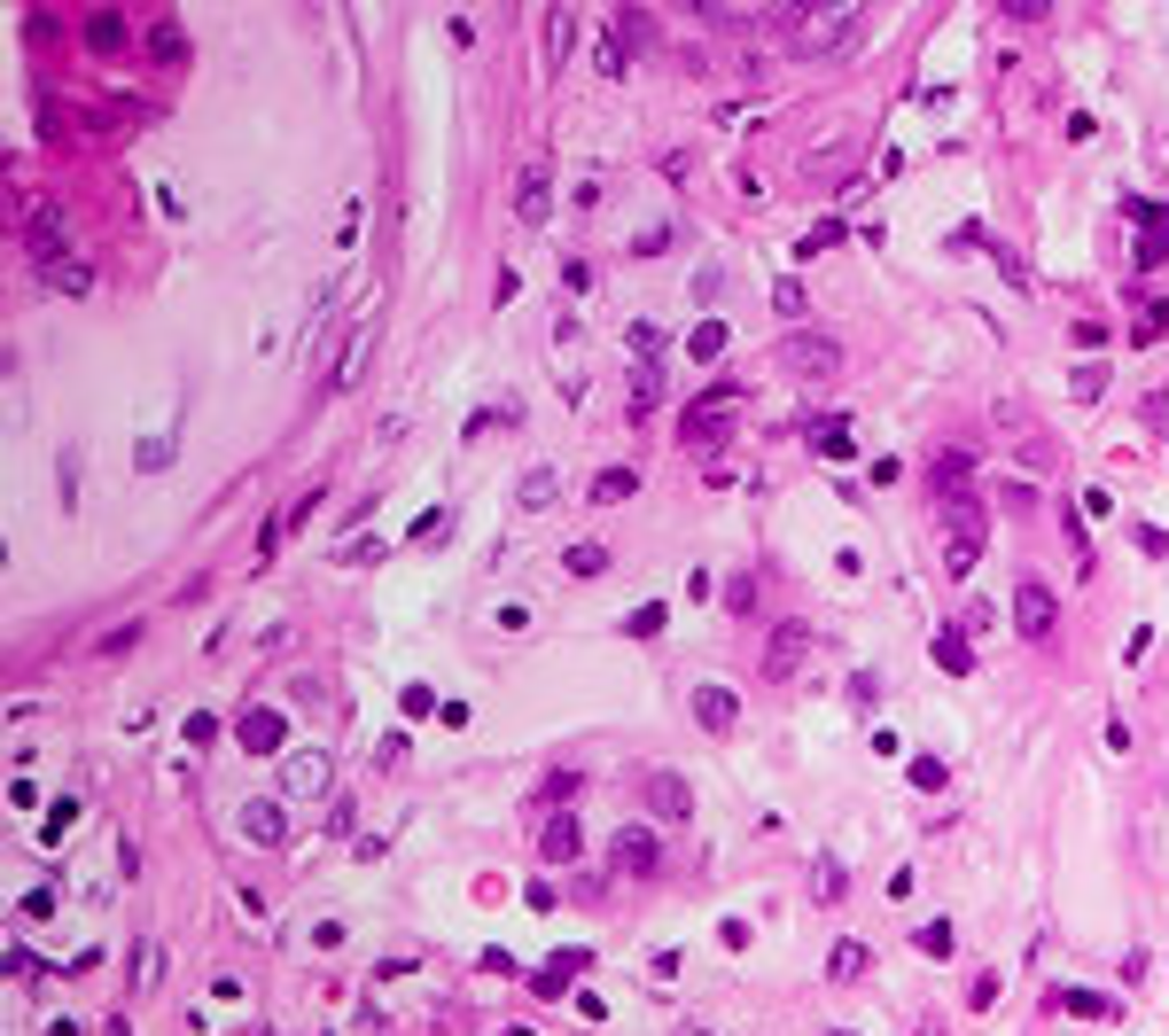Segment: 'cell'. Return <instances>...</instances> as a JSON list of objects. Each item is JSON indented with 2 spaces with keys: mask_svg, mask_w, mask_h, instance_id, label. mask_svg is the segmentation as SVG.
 <instances>
[{
  "mask_svg": "<svg viewBox=\"0 0 1169 1036\" xmlns=\"http://www.w3.org/2000/svg\"><path fill=\"white\" fill-rule=\"evenodd\" d=\"M24 258H32V273L47 281L55 265H71L78 242H71V219L55 211V203H32V219H24Z\"/></svg>",
  "mask_w": 1169,
  "mask_h": 1036,
  "instance_id": "6da1fadb",
  "label": "cell"
},
{
  "mask_svg": "<svg viewBox=\"0 0 1169 1036\" xmlns=\"http://www.w3.org/2000/svg\"><path fill=\"white\" fill-rule=\"evenodd\" d=\"M779 374H796V382H827V374H842V343H834V335H811V328L779 335Z\"/></svg>",
  "mask_w": 1169,
  "mask_h": 1036,
  "instance_id": "7a4b0ae2",
  "label": "cell"
},
{
  "mask_svg": "<svg viewBox=\"0 0 1169 1036\" xmlns=\"http://www.w3.org/2000/svg\"><path fill=\"white\" fill-rule=\"evenodd\" d=\"M850 32H858V16H850V8H788V39H796L803 55H819V47H842Z\"/></svg>",
  "mask_w": 1169,
  "mask_h": 1036,
  "instance_id": "3957f363",
  "label": "cell"
},
{
  "mask_svg": "<svg viewBox=\"0 0 1169 1036\" xmlns=\"http://www.w3.org/2000/svg\"><path fill=\"white\" fill-rule=\"evenodd\" d=\"M1013 632L1037 639V647L1061 632V600H1053V584H1045V577H1022V593H1013Z\"/></svg>",
  "mask_w": 1169,
  "mask_h": 1036,
  "instance_id": "277c9868",
  "label": "cell"
},
{
  "mask_svg": "<svg viewBox=\"0 0 1169 1036\" xmlns=\"http://www.w3.org/2000/svg\"><path fill=\"white\" fill-rule=\"evenodd\" d=\"M608 865H616V873H632V880H647V873H663V849H656V834H647V826H624L616 842H608Z\"/></svg>",
  "mask_w": 1169,
  "mask_h": 1036,
  "instance_id": "5b68a950",
  "label": "cell"
},
{
  "mask_svg": "<svg viewBox=\"0 0 1169 1036\" xmlns=\"http://www.w3.org/2000/svg\"><path fill=\"white\" fill-rule=\"evenodd\" d=\"M577 849H584V826H577V810H554V818L538 826V858H546V865H569Z\"/></svg>",
  "mask_w": 1169,
  "mask_h": 1036,
  "instance_id": "8992f818",
  "label": "cell"
},
{
  "mask_svg": "<svg viewBox=\"0 0 1169 1036\" xmlns=\"http://www.w3.org/2000/svg\"><path fill=\"white\" fill-rule=\"evenodd\" d=\"M803 655H811V632H803V624H779L772 647H764V670H772V678H796Z\"/></svg>",
  "mask_w": 1169,
  "mask_h": 1036,
  "instance_id": "52a82bcc",
  "label": "cell"
},
{
  "mask_svg": "<svg viewBox=\"0 0 1169 1036\" xmlns=\"http://www.w3.org/2000/svg\"><path fill=\"white\" fill-rule=\"evenodd\" d=\"M320 788H328V756H320V748H297L281 764V795H320Z\"/></svg>",
  "mask_w": 1169,
  "mask_h": 1036,
  "instance_id": "ba28073f",
  "label": "cell"
},
{
  "mask_svg": "<svg viewBox=\"0 0 1169 1036\" xmlns=\"http://www.w3.org/2000/svg\"><path fill=\"white\" fill-rule=\"evenodd\" d=\"M928 483H936V499H943V507H959V492L974 483V453H936Z\"/></svg>",
  "mask_w": 1169,
  "mask_h": 1036,
  "instance_id": "9c48e42d",
  "label": "cell"
},
{
  "mask_svg": "<svg viewBox=\"0 0 1169 1036\" xmlns=\"http://www.w3.org/2000/svg\"><path fill=\"white\" fill-rule=\"evenodd\" d=\"M647 810H656V818H687V810H694V795H687V779H678V772H647Z\"/></svg>",
  "mask_w": 1169,
  "mask_h": 1036,
  "instance_id": "30bf717a",
  "label": "cell"
},
{
  "mask_svg": "<svg viewBox=\"0 0 1169 1036\" xmlns=\"http://www.w3.org/2000/svg\"><path fill=\"white\" fill-rule=\"evenodd\" d=\"M234 733H242L249 756H281V717H273V709H242V725H234Z\"/></svg>",
  "mask_w": 1169,
  "mask_h": 1036,
  "instance_id": "8fae6325",
  "label": "cell"
},
{
  "mask_svg": "<svg viewBox=\"0 0 1169 1036\" xmlns=\"http://www.w3.org/2000/svg\"><path fill=\"white\" fill-rule=\"evenodd\" d=\"M726 405H733V382H726V390H709V398L687 413V437H694V444H709V429L726 437Z\"/></svg>",
  "mask_w": 1169,
  "mask_h": 1036,
  "instance_id": "7c38bea8",
  "label": "cell"
},
{
  "mask_svg": "<svg viewBox=\"0 0 1169 1036\" xmlns=\"http://www.w3.org/2000/svg\"><path fill=\"white\" fill-rule=\"evenodd\" d=\"M577 47V8H546V71H562Z\"/></svg>",
  "mask_w": 1169,
  "mask_h": 1036,
  "instance_id": "4fadbf2b",
  "label": "cell"
},
{
  "mask_svg": "<svg viewBox=\"0 0 1169 1036\" xmlns=\"http://www.w3.org/2000/svg\"><path fill=\"white\" fill-rule=\"evenodd\" d=\"M554 179H546V164H523V179H514V211L523 219H546V203H554Z\"/></svg>",
  "mask_w": 1169,
  "mask_h": 1036,
  "instance_id": "5bb4252c",
  "label": "cell"
},
{
  "mask_svg": "<svg viewBox=\"0 0 1169 1036\" xmlns=\"http://www.w3.org/2000/svg\"><path fill=\"white\" fill-rule=\"evenodd\" d=\"M694 717H702L709 733H733V717H741V702H733L726 686H702V694H694Z\"/></svg>",
  "mask_w": 1169,
  "mask_h": 1036,
  "instance_id": "9a60e30c",
  "label": "cell"
},
{
  "mask_svg": "<svg viewBox=\"0 0 1169 1036\" xmlns=\"http://www.w3.org/2000/svg\"><path fill=\"white\" fill-rule=\"evenodd\" d=\"M87 47L94 55H118L125 47V16H118V8H94V16H87Z\"/></svg>",
  "mask_w": 1169,
  "mask_h": 1036,
  "instance_id": "2e32d148",
  "label": "cell"
},
{
  "mask_svg": "<svg viewBox=\"0 0 1169 1036\" xmlns=\"http://www.w3.org/2000/svg\"><path fill=\"white\" fill-rule=\"evenodd\" d=\"M39 289H55V297H94V265H87V258H71V265H55Z\"/></svg>",
  "mask_w": 1169,
  "mask_h": 1036,
  "instance_id": "e0dca14e",
  "label": "cell"
},
{
  "mask_svg": "<svg viewBox=\"0 0 1169 1036\" xmlns=\"http://www.w3.org/2000/svg\"><path fill=\"white\" fill-rule=\"evenodd\" d=\"M850 422H834V413H827V422H811V453H827V460H850Z\"/></svg>",
  "mask_w": 1169,
  "mask_h": 1036,
  "instance_id": "ac0fdd59",
  "label": "cell"
},
{
  "mask_svg": "<svg viewBox=\"0 0 1169 1036\" xmlns=\"http://www.w3.org/2000/svg\"><path fill=\"white\" fill-rule=\"evenodd\" d=\"M249 834H258V842H281V834H289V810L281 803H273V795H266V803H249Z\"/></svg>",
  "mask_w": 1169,
  "mask_h": 1036,
  "instance_id": "d6986e66",
  "label": "cell"
},
{
  "mask_svg": "<svg viewBox=\"0 0 1169 1036\" xmlns=\"http://www.w3.org/2000/svg\"><path fill=\"white\" fill-rule=\"evenodd\" d=\"M632 492H639L632 468H601V475H593V499H601V507H616V499H632Z\"/></svg>",
  "mask_w": 1169,
  "mask_h": 1036,
  "instance_id": "ffe728a7",
  "label": "cell"
},
{
  "mask_svg": "<svg viewBox=\"0 0 1169 1036\" xmlns=\"http://www.w3.org/2000/svg\"><path fill=\"white\" fill-rule=\"evenodd\" d=\"M562 562H569V577H601V569H608V545H593V538H584V545H569Z\"/></svg>",
  "mask_w": 1169,
  "mask_h": 1036,
  "instance_id": "44dd1931",
  "label": "cell"
},
{
  "mask_svg": "<svg viewBox=\"0 0 1169 1036\" xmlns=\"http://www.w3.org/2000/svg\"><path fill=\"white\" fill-rule=\"evenodd\" d=\"M827 974H834V982H858V974H866V950H858V943H834Z\"/></svg>",
  "mask_w": 1169,
  "mask_h": 1036,
  "instance_id": "7402d4cb",
  "label": "cell"
},
{
  "mask_svg": "<svg viewBox=\"0 0 1169 1036\" xmlns=\"http://www.w3.org/2000/svg\"><path fill=\"white\" fill-rule=\"evenodd\" d=\"M593 71H601V78H624V47L608 32H593Z\"/></svg>",
  "mask_w": 1169,
  "mask_h": 1036,
  "instance_id": "603a6c76",
  "label": "cell"
},
{
  "mask_svg": "<svg viewBox=\"0 0 1169 1036\" xmlns=\"http://www.w3.org/2000/svg\"><path fill=\"white\" fill-rule=\"evenodd\" d=\"M624 632H632V639H656V632H663V600H647V608H632V615H624Z\"/></svg>",
  "mask_w": 1169,
  "mask_h": 1036,
  "instance_id": "cb8c5ba5",
  "label": "cell"
},
{
  "mask_svg": "<svg viewBox=\"0 0 1169 1036\" xmlns=\"http://www.w3.org/2000/svg\"><path fill=\"white\" fill-rule=\"evenodd\" d=\"M523 507H554V468H531V475H523Z\"/></svg>",
  "mask_w": 1169,
  "mask_h": 1036,
  "instance_id": "d4e9b609",
  "label": "cell"
},
{
  "mask_svg": "<svg viewBox=\"0 0 1169 1036\" xmlns=\"http://www.w3.org/2000/svg\"><path fill=\"white\" fill-rule=\"evenodd\" d=\"M726 352V320H702V328H694V359H717Z\"/></svg>",
  "mask_w": 1169,
  "mask_h": 1036,
  "instance_id": "484cf974",
  "label": "cell"
},
{
  "mask_svg": "<svg viewBox=\"0 0 1169 1036\" xmlns=\"http://www.w3.org/2000/svg\"><path fill=\"white\" fill-rule=\"evenodd\" d=\"M726 608H733V615H757V577H733V584H726Z\"/></svg>",
  "mask_w": 1169,
  "mask_h": 1036,
  "instance_id": "4316f807",
  "label": "cell"
},
{
  "mask_svg": "<svg viewBox=\"0 0 1169 1036\" xmlns=\"http://www.w3.org/2000/svg\"><path fill=\"white\" fill-rule=\"evenodd\" d=\"M148 55H164V63H179V55H188V39H179L172 24H164V32H148Z\"/></svg>",
  "mask_w": 1169,
  "mask_h": 1036,
  "instance_id": "83f0119b",
  "label": "cell"
},
{
  "mask_svg": "<svg viewBox=\"0 0 1169 1036\" xmlns=\"http://www.w3.org/2000/svg\"><path fill=\"white\" fill-rule=\"evenodd\" d=\"M921 950H928V959H951V928H943V920H928V928H921Z\"/></svg>",
  "mask_w": 1169,
  "mask_h": 1036,
  "instance_id": "f1b7e54d",
  "label": "cell"
},
{
  "mask_svg": "<svg viewBox=\"0 0 1169 1036\" xmlns=\"http://www.w3.org/2000/svg\"><path fill=\"white\" fill-rule=\"evenodd\" d=\"M936 663H943V670H967V663H974V655H967V647H959V639H936Z\"/></svg>",
  "mask_w": 1169,
  "mask_h": 1036,
  "instance_id": "f546056e",
  "label": "cell"
},
{
  "mask_svg": "<svg viewBox=\"0 0 1169 1036\" xmlns=\"http://www.w3.org/2000/svg\"><path fill=\"white\" fill-rule=\"evenodd\" d=\"M1138 335H1169V304H1162V297L1146 304V320H1138Z\"/></svg>",
  "mask_w": 1169,
  "mask_h": 1036,
  "instance_id": "4dcf8cb0",
  "label": "cell"
},
{
  "mask_svg": "<svg viewBox=\"0 0 1169 1036\" xmlns=\"http://www.w3.org/2000/svg\"><path fill=\"white\" fill-rule=\"evenodd\" d=\"M102 1036H125V1021H109V1029H102Z\"/></svg>",
  "mask_w": 1169,
  "mask_h": 1036,
  "instance_id": "1f68e13d",
  "label": "cell"
}]
</instances>
